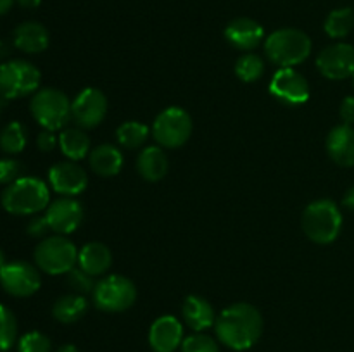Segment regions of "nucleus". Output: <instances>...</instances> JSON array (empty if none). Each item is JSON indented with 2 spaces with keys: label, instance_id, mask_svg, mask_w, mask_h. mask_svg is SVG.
<instances>
[{
  "label": "nucleus",
  "instance_id": "obj_30",
  "mask_svg": "<svg viewBox=\"0 0 354 352\" xmlns=\"http://www.w3.org/2000/svg\"><path fill=\"white\" fill-rule=\"evenodd\" d=\"M17 340V320L12 311L0 304V352L12 349Z\"/></svg>",
  "mask_w": 354,
  "mask_h": 352
},
{
  "label": "nucleus",
  "instance_id": "obj_7",
  "mask_svg": "<svg viewBox=\"0 0 354 352\" xmlns=\"http://www.w3.org/2000/svg\"><path fill=\"white\" fill-rule=\"evenodd\" d=\"M41 75L35 64L24 59H12L0 64V95L7 100L21 99L38 92Z\"/></svg>",
  "mask_w": 354,
  "mask_h": 352
},
{
  "label": "nucleus",
  "instance_id": "obj_28",
  "mask_svg": "<svg viewBox=\"0 0 354 352\" xmlns=\"http://www.w3.org/2000/svg\"><path fill=\"white\" fill-rule=\"evenodd\" d=\"M28 141V130L19 121L7 124L0 133V148L7 154H19L24 150Z\"/></svg>",
  "mask_w": 354,
  "mask_h": 352
},
{
  "label": "nucleus",
  "instance_id": "obj_10",
  "mask_svg": "<svg viewBox=\"0 0 354 352\" xmlns=\"http://www.w3.org/2000/svg\"><path fill=\"white\" fill-rule=\"evenodd\" d=\"M0 285L12 297H30L38 292L41 278L38 268L30 262L12 261L0 269Z\"/></svg>",
  "mask_w": 354,
  "mask_h": 352
},
{
  "label": "nucleus",
  "instance_id": "obj_19",
  "mask_svg": "<svg viewBox=\"0 0 354 352\" xmlns=\"http://www.w3.org/2000/svg\"><path fill=\"white\" fill-rule=\"evenodd\" d=\"M12 41L14 47L19 48L24 54H40V52L47 50L50 37L44 24L37 23V21H26L14 30Z\"/></svg>",
  "mask_w": 354,
  "mask_h": 352
},
{
  "label": "nucleus",
  "instance_id": "obj_18",
  "mask_svg": "<svg viewBox=\"0 0 354 352\" xmlns=\"http://www.w3.org/2000/svg\"><path fill=\"white\" fill-rule=\"evenodd\" d=\"M327 152L335 164L354 166V128L344 123L332 128L327 137Z\"/></svg>",
  "mask_w": 354,
  "mask_h": 352
},
{
  "label": "nucleus",
  "instance_id": "obj_31",
  "mask_svg": "<svg viewBox=\"0 0 354 352\" xmlns=\"http://www.w3.org/2000/svg\"><path fill=\"white\" fill-rule=\"evenodd\" d=\"M52 342L41 331H28L17 342L19 352H50Z\"/></svg>",
  "mask_w": 354,
  "mask_h": 352
},
{
  "label": "nucleus",
  "instance_id": "obj_33",
  "mask_svg": "<svg viewBox=\"0 0 354 352\" xmlns=\"http://www.w3.org/2000/svg\"><path fill=\"white\" fill-rule=\"evenodd\" d=\"M182 352H220L216 340L203 331H196L190 337L183 338Z\"/></svg>",
  "mask_w": 354,
  "mask_h": 352
},
{
  "label": "nucleus",
  "instance_id": "obj_20",
  "mask_svg": "<svg viewBox=\"0 0 354 352\" xmlns=\"http://www.w3.org/2000/svg\"><path fill=\"white\" fill-rule=\"evenodd\" d=\"M182 314L185 323L194 331H204L214 326L216 323V313L213 306L201 295H189L183 300Z\"/></svg>",
  "mask_w": 354,
  "mask_h": 352
},
{
  "label": "nucleus",
  "instance_id": "obj_13",
  "mask_svg": "<svg viewBox=\"0 0 354 352\" xmlns=\"http://www.w3.org/2000/svg\"><path fill=\"white\" fill-rule=\"evenodd\" d=\"M317 68L328 79L353 78L354 47L349 43L328 45L318 54Z\"/></svg>",
  "mask_w": 354,
  "mask_h": 352
},
{
  "label": "nucleus",
  "instance_id": "obj_35",
  "mask_svg": "<svg viewBox=\"0 0 354 352\" xmlns=\"http://www.w3.org/2000/svg\"><path fill=\"white\" fill-rule=\"evenodd\" d=\"M48 231H50V224H48L47 217L45 216H38V214H35V216L28 221L26 233L30 235V237L41 238V240H44V238H47Z\"/></svg>",
  "mask_w": 354,
  "mask_h": 352
},
{
  "label": "nucleus",
  "instance_id": "obj_3",
  "mask_svg": "<svg viewBox=\"0 0 354 352\" xmlns=\"http://www.w3.org/2000/svg\"><path fill=\"white\" fill-rule=\"evenodd\" d=\"M265 54L275 66L294 68L310 57L311 40L304 31L282 28L265 40Z\"/></svg>",
  "mask_w": 354,
  "mask_h": 352
},
{
  "label": "nucleus",
  "instance_id": "obj_41",
  "mask_svg": "<svg viewBox=\"0 0 354 352\" xmlns=\"http://www.w3.org/2000/svg\"><path fill=\"white\" fill-rule=\"evenodd\" d=\"M57 352H80V351L76 349V345L66 344V345H62V347H59Z\"/></svg>",
  "mask_w": 354,
  "mask_h": 352
},
{
  "label": "nucleus",
  "instance_id": "obj_32",
  "mask_svg": "<svg viewBox=\"0 0 354 352\" xmlns=\"http://www.w3.org/2000/svg\"><path fill=\"white\" fill-rule=\"evenodd\" d=\"M66 283L75 293L85 295V293H93L97 283L93 282V276L83 271L82 268H73L71 271L66 273Z\"/></svg>",
  "mask_w": 354,
  "mask_h": 352
},
{
  "label": "nucleus",
  "instance_id": "obj_42",
  "mask_svg": "<svg viewBox=\"0 0 354 352\" xmlns=\"http://www.w3.org/2000/svg\"><path fill=\"white\" fill-rule=\"evenodd\" d=\"M6 55H9V45L0 40V59L6 57Z\"/></svg>",
  "mask_w": 354,
  "mask_h": 352
},
{
  "label": "nucleus",
  "instance_id": "obj_37",
  "mask_svg": "<svg viewBox=\"0 0 354 352\" xmlns=\"http://www.w3.org/2000/svg\"><path fill=\"white\" fill-rule=\"evenodd\" d=\"M339 114H341L342 123L353 126L354 124V97H346V99L342 100Z\"/></svg>",
  "mask_w": 354,
  "mask_h": 352
},
{
  "label": "nucleus",
  "instance_id": "obj_14",
  "mask_svg": "<svg viewBox=\"0 0 354 352\" xmlns=\"http://www.w3.org/2000/svg\"><path fill=\"white\" fill-rule=\"evenodd\" d=\"M48 185L61 195L75 197L85 192L88 186V176L78 162H57L48 169Z\"/></svg>",
  "mask_w": 354,
  "mask_h": 352
},
{
  "label": "nucleus",
  "instance_id": "obj_12",
  "mask_svg": "<svg viewBox=\"0 0 354 352\" xmlns=\"http://www.w3.org/2000/svg\"><path fill=\"white\" fill-rule=\"evenodd\" d=\"M270 93L286 106H301L310 99V83L294 68H280L270 81Z\"/></svg>",
  "mask_w": 354,
  "mask_h": 352
},
{
  "label": "nucleus",
  "instance_id": "obj_44",
  "mask_svg": "<svg viewBox=\"0 0 354 352\" xmlns=\"http://www.w3.org/2000/svg\"><path fill=\"white\" fill-rule=\"evenodd\" d=\"M6 264H7L6 254H3V251H2V248H0V269H2Z\"/></svg>",
  "mask_w": 354,
  "mask_h": 352
},
{
  "label": "nucleus",
  "instance_id": "obj_34",
  "mask_svg": "<svg viewBox=\"0 0 354 352\" xmlns=\"http://www.w3.org/2000/svg\"><path fill=\"white\" fill-rule=\"evenodd\" d=\"M24 176V166L16 159H0V185H12Z\"/></svg>",
  "mask_w": 354,
  "mask_h": 352
},
{
  "label": "nucleus",
  "instance_id": "obj_45",
  "mask_svg": "<svg viewBox=\"0 0 354 352\" xmlns=\"http://www.w3.org/2000/svg\"><path fill=\"white\" fill-rule=\"evenodd\" d=\"M353 88H354V76H353Z\"/></svg>",
  "mask_w": 354,
  "mask_h": 352
},
{
  "label": "nucleus",
  "instance_id": "obj_1",
  "mask_svg": "<svg viewBox=\"0 0 354 352\" xmlns=\"http://www.w3.org/2000/svg\"><path fill=\"white\" fill-rule=\"evenodd\" d=\"M214 331L221 344L232 351H248L263 333L261 313L252 304H232L216 317Z\"/></svg>",
  "mask_w": 354,
  "mask_h": 352
},
{
  "label": "nucleus",
  "instance_id": "obj_4",
  "mask_svg": "<svg viewBox=\"0 0 354 352\" xmlns=\"http://www.w3.org/2000/svg\"><path fill=\"white\" fill-rule=\"evenodd\" d=\"M301 224L311 242L320 245L332 244L342 230L341 209L334 200H315L304 209Z\"/></svg>",
  "mask_w": 354,
  "mask_h": 352
},
{
  "label": "nucleus",
  "instance_id": "obj_5",
  "mask_svg": "<svg viewBox=\"0 0 354 352\" xmlns=\"http://www.w3.org/2000/svg\"><path fill=\"white\" fill-rule=\"evenodd\" d=\"M30 110L35 121L48 131L64 130L71 121V100L57 88H41L35 92Z\"/></svg>",
  "mask_w": 354,
  "mask_h": 352
},
{
  "label": "nucleus",
  "instance_id": "obj_43",
  "mask_svg": "<svg viewBox=\"0 0 354 352\" xmlns=\"http://www.w3.org/2000/svg\"><path fill=\"white\" fill-rule=\"evenodd\" d=\"M6 106H7V99H6V97L0 95V117H2L3 110H6Z\"/></svg>",
  "mask_w": 354,
  "mask_h": 352
},
{
  "label": "nucleus",
  "instance_id": "obj_17",
  "mask_svg": "<svg viewBox=\"0 0 354 352\" xmlns=\"http://www.w3.org/2000/svg\"><path fill=\"white\" fill-rule=\"evenodd\" d=\"M225 38L237 50H254L265 38V30L251 17H237L225 28Z\"/></svg>",
  "mask_w": 354,
  "mask_h": 352
},
{
  "label": "nucleus",
  "instance_id": "obj_8",
  "mask_svg": "<svg viewBox=\"0 0 354 352\" xmlns=\"http://www.w3.org/2000/svg\"><path fill=\"white\" fill-rule=\"evenodd\" d=\"M93 304L104 313H123L137 300V286L121 275H109L100 280L93 290Z\"/></svg>",
  "mask_w": 354,
  "mask_h": 352
},
{
  "label": "nucleus",
  "instance_id": "obj_26",
  "mask_svg": "<svg viewBox=\"0 0 354 352\" xmlns=\"http://www.w3.org/2000/svg\"><path fill=\"white\" fill-rule=\"evenodd\" d=\"M325 33L330 38L348 37L354 28V10L351 7H341L332 10L325 19Z\"/></svg>",
  "mask_w": 354,
  "mask_h": 352
},
{
  "label": "nucleus",
  "instance_id": "obj_36",
  "mask_svg": "<svg viewBox=\"0 0 354 352\" xmlns=\"http://www.w3.org/2000/svg\"><path fill=\"white\" fill-rule=\"evenodd\" d=\"M57 144H59V138L55 137L54 131L44 130L37 138V145L41 152H50Z\"/></svg>",
  "mask_w": 354,
  "mask_h": 352
},
{
  "label": "nucleus",
  "instance_id": "obj_6",
  "mask_svg": "<svg viewBox=\"0 0 354 352\" xmlns=\"http://www.w3.org/2000/svg\"><path fill=\"white\" fill-rule=\"evenodd\" d=\"M33 255L38 268L47 275H66L78 264V248L64 235L44 238Z\"/></svg>",
  "mask_w": 354,
  "mask_h": 352
},
{
  "label": "nucleus",
  "instance_id": "obj_15",
  "mask_svg": "<svg viewBox=\"0 0 354 352\" xmlns=\"http://www.w3.org/2000/svg\"><path fill=\"white\" fill-rule=\"evenodd\" d=\"M50 230L57 235H69L78 230L83 221V207L71 197H62L48 204L45 213Z\"/></svg>",
  "mask_w": 354,
  "mask_h": 352
},
{
  "label": "nucleus",
  "instance_id": "obj_16",
  "mask_svg": "<svg viewBox=\"0 0 354 352\" xmlns=\"http://www.w3.org/2000/svg\"><path fill=\"white\" fill-rule=\"evenodd\" d=\"M183 326L175 316L158 317L149 330V344L154 352H175L182 347Z\"/></svg>",
  "mask_w": 354,
  "mask_h": 352
},
{
  "label": "nucleus",
  "instance_id": "obj_21",
  "mask_svg": "<svg viewBox=\"0 0 354 352\" xmlns=\"http://www.w3.org/2000/svg\"><path fill=\"white\" fill-rule=\"evenodd\" d=\"M123 154L116 145L102 144L88 154V164L92 171L104 178L120 175V171L123 169Z\"/></svg>",
  "mask_w": 354,
  "mask_h": 352
},
{
  "label": "nucleus",
  "instance_id": "obj_11",
  "mask_svg": "<svg viewBox=\"0 0 354 352\" xmlns=\"http://www.w3.org/2000/svg\"><path fill=\"white\" fill-rule=\"evenodd\" d=\"M107 114V99L99 88H85L71 102V119L82 130L97 128Z\"/></svg>",
  "mask_w": 354,
  "mask_h": 352
},
{
  "label": "nucleus",
  "instance_id": "obj_23",
  "mask_svg": "<svg viewBox=\"0 0 354 352\" xmlns=\"http://www.w3.org/2000/svg\"><path fill=\"white\" fill-rule=\"evenodd\" d=\"M137 171L145 182H159L168 173V157L158 145L142 148L137 157Z\"/></svg>",
  "mask_w": 354,
  "mask_h": 352
},
{
  "label": "nucleus",
  "instance_id": "obj_22",
  "mask_svg": "<svg viewBox=\"0 0 354 352\" xmlns=\"http://www.w3.org/2000/svg\"><path fill=\"white\" fill-rule=\"evenodd\" d=\"M111 264H113V254L109 247L100 242H90L83 245L82 251H78V268H82L88 275H104L111 268Z\"/></svg>",
  "mask_w": 354,
  "mask_h": 352
},
{
  "label": "nucleus",
  "instance_id": "obj_38",
  "mask_svg": "<svg viewBox=\"0 0 354 352\" xmlns=\"http://www.w3.org/2000/svg\"><path fill=\"white\" fill-rule=\"evenodd\" d=\"M342 204H344L346 209L353 211V213H354V186H351V188L346 192L344 199H342Z\"/></svg>",
  "mask_w": 354,
  "mask_h": 352
},
{
  "label": "nucleus",
  "instance_id": "obj_39",
  "mask_svg": "<svg viewBox=\"0 0 354 352\" xmlns=\"http://www.w3.org/2000/svg\"><path fill=\"white\" fill-rule=\"evenodd\" d=\"M16 2L19 3L21 7H24V9H37L41 3V0H16Z\"/></svg>",
  "mask_w": 354,
  "mask_h": 352
},
{
  "label": "nucleus",
  "instance_id": "obj_9",
  "mask_svg": "<svg viewBox=\"0 0 354 352\" xmlns=\"http://www.w3.org/2000/svg\"><path fill=\"white\" fill-rule=\"evenodd\" d=\"M192 135V117L182 107H168L158 114L152 124V137L161 147L178 148Z\"/></svg>",
  "mask_w": 354,
  "mask_h": 352
},
{
  "label": "nucleus",
  "instance_id": "obj_2",
  "mask_svg": "<svg viewBox=\"0 0 354 352\" xmlns=\"http://www.w3.org/2000/svg\"><path fill=\"white\" fill-rule=\"evenodd\" d=\"M50 192L47 183L35 176H23L2 193V207L14 216H35L47 209Z\"/></svg>",
  "mask_w": 354,
  "mask_h": 352
},
{
  "label": "nucleus",
  "instance_id": "obj_40",
  "mask_svg": "<svg viewBox=\"0 0 354 352\" xmlns=\"http://www.w3.org/2000/svg\"><path fill=\"white\" fill-rule=\"evenodd\" d=\"M14 2H16V0H0V16H3V14L9 12Z\"/></svg>",
  "mask_w": 354,
  "mask_h": 352
},
{
  "label": "nucleus",
  "instance_id": "obj_27",
  "mask_svg": "<svg viewBox=\"0 0 354 352\" xmlns=\"http://www.w3.org/2000/svg\"><path fill=\"white\" fill-rule=\"evenodd\" d=\"M149 138V128L138 121H127L116 130V140L123 148L133 150L142 147Z\"/></svg>",
  "mask_w": 354,
  "mask_h": 352
},
{
  "label": "nucleus",
  "instance_id": "obj_25",
  "mask_svg": "<svg viewBox=\"0 0 354 352\" xmlns=\"http://www.w3.org/2000/svg\"><path fill=\"white\" fill-rule=\"evenodd\" d=\"M86 309H88V302L80 293H68L55 300L54 307H52V316L59 321V323H76L85 316Z\"/></svg>",
  "mask_w": 354,
  "mask_h": 352
},
{
  "label": "nucleus",
  "instance_id": "obj_24",
  "mask_svg": "<svg viewBox=\"0 0 354 352\" xmlns=\"http://www.w3.org/2000/svg\"><path fill=\"white\" fill-rule=\"evenodd\" d=\"M59 147L69 161H82L90 154V138L82 128H64L59 135Z\"/></svg>",
  "mask_w": 354,
  "mask_h": 352
},
{
  "label": "nucleus",
  "instance_id": "obj_29",
  "mask_svg": "<svg viewBox=\"0 0 354 352\" xmlns=\"http://www.w3.org/2000/svg\"><path fill=\"white\" fill-rule=\"evenodd\" d=\"M265 72V62L259 57L258 54H252V52H245L244 55L237 59V64H235V75L239 76V79L245 83H254L256 79H259Z\"/></svg>",
  "mask_w": 354,
  "mask_h": 352
}]
</instances>
